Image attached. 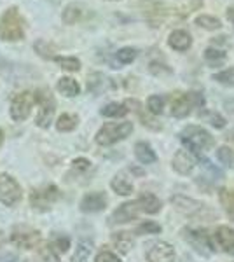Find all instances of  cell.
Here are the masks:
<instances>
[{
  "label": "cell",
  "instance_id": "6da1fadb",
  "mask_svg": "<svg viewBox=\"0 0 234 262\" xmlns=\"http://www.w3.org/2000/svg\"><path fill=\"white\" fill-rule=\"evenodd\" d=\"M180 140L185 145V150H189L194 156L210 150L215 145L214 137L201 126H187V128H184L180 133Z\"/></svg>",
  "mask_w": 234,
  "mask_h": 262
},
{
  "label": "cell",
  "instance_id": "7a4b0ae2",
  "mask_svg": "<svg viewBox=\"0 0 234 262\" xmlns=\"http://www.w3.org/2000/svg\"><path fill=\"white\" fill-rule=\"evenodd\" d=\"M25 30H27V25L18 7H9L0 18V39L6 42L21 40L25 37Z\"/></svg>",
  "mask_w": 234,
  "mask_h": 262
},
{
  "label": "cell",
  "instance_id": "3957f363",
  "mask_svg": "<svg viewBox=\"0 0 234 262\" xmlns=\"http://www.w3.org/2000/svg\"><path fill=\"white\" fill-rule=\"evenodd\" d=\"M133 133V122L122 121V122H107L100 128L96 133V143L98 145H112L121 140H124Z\"/></svg>",
  "mask_w": 234,
  "mask_h": 262
},
{
  "label": "cell",
  "instance_id": "277c9868",
  "mask_svg": "<svg viewBox=\"0 0 234 262\" xmlns=\"http://www.w3.org/2000/svg\"><path fill=\"white\" fill-rule=\"evenodd\" d=\"M58 200H59V189L53 184L33 189L32 194H30V203H32L33 210H37V212H49L51 206L54 205V201Z\"/></svg>",
  "mask_w": 234,
  "mask_h": 262
},
{
  "label": "cell",
  "instance_id": "5b68a950",
  "mask_svg": "<svg viewBox=\"0 0 234 262\" xmlns=\"http://www.w3.org/2000/svg\"><path fill=\"white\" fill-rule=\"evenodd\" d=\"M35 101L40 105V111L37 114V119H35V124L39 128H49V124L53 122V117H54V111H56V101H54L53 95L49 91H42L39 90L35 93Z\"/></svg>",
  "mask_w": 234,
  "mask_h": 262
},
{
  "label": "cell",
  "instance_id": "8992f818",
  "mask_svg": "<svg viewBox=\"0 0 234 262\" xmlns=\"http://www.w3.org/2000/svg\"><path fill=\"white\" fill-rule=\"evenodd\" d=\"M42 242V236L39 231L30 229V227L19 226L12 231L11 234V243L14 247L21 248V250H32V248H37Z\"/></svg>",
  "mask_w": 234,
  "mask_h": 262
},
{
  "label": "cell",
  "instance_id": "52a82bcc",
  "mask_svg": "<svg viewBox=\"0 0 234 262\" xmlns=\"http://www.w3.org/2000/svg\"><path fill=\"white\" fill-rule=\"evenodd\" d=\"M21 196L23 192L18 182L7 173H2L0 175V201L6 206H16L21 201Z\"/></svg>",
  "mask_w": 234,
  "mask_h": 262
},
{
  "label": "cell",
  "instance_id": "ba28073f",
  "mask_svg": "<svg viewBox=\"0 0 234 262\" xmlns=\"http://www.w3.org/2000/svg\"><path fill=\"white\" fill-rule=\"evenodd\" d=\"M33 103H35L33 93L23 91V93H19V95H16L11 103V117L16 122H23L30 116V111H32Z\"/></svg>",
  "mask_w": 234,
  "mask_h": 262
},
{
  "label": "cell",
  "instance_id": "9c48e42d",
  "mask_svg": "<svg viewBox=\"0 0 234 262\" xmlns=\"http://www.w3.org/2000/svg\"><path fill=\"white\" fill-rule=\"evenodd\" d=\"M184 238L185 242L190 245L198 253L208 257L214 252V245L210 242V236L205 231H198V229H185L184 231Z\"/></svg>",
  "mask_w": 234,
  "mask_h": 262
},
{
  "label": "cell",
  "instance_id": "30bf717a",
  "mask_svg": "<svg viewBox=\"0 0 234 262\" xmlns=\"http://www.w3.org/2000/svg\"><path fill=\"white\" fill-rule=\"evenodd\" d=\"M175 248L168 242H154L148 245L147 260L148 262H175Z\"/></svg>",
  "mask_w": 234,
  "mask_h": 262
},
{
  "label": "cell",
  "instance_id": "8fae6325",
  "mask_svg": "<svg viewBox=\"0 0 234 262\" xmlns=\"http://www.w3.org/2000/svg\"><path fill=\"white\" fill-rule=\"evenodd\" d=\"M194 107V101H193V95H184V93H175V95L169 98V114H172L173 117H178V119H182V117L189 116L190 111H193Z\"/></svg>",
  "mask_w": 234,
  "mask_h": 262
},
{
  "label": "cell",
  "instance_id": "7c38bea8",
  "mask_svg": "<svg viewBox=\"0 0 234 262\" xmlns=\"http://www.w3.org/2000/svg\"><path fill=\"white\" fill-rule=\"evenodd\" d=\"M172 205L175 206L178 212L185 213V215H190V217H199L203 212L206 210V206L203 203L193 200V198H187V196H173L172 198Z\"/></svg>",
  "mask_w": 234,
  "mask_h": 262
},
{
  "label": "cell",
  "instance_id": "4fadbf2b",
  "mask_svg": "<svg viewBox=\"0 0 234 262\" xmlns=\"http://www.w3.org/2000/svg\"><path fill=\"white\" fill-rule=\"evenodd\" d=\"M196 163H198L196 161V156L190 154L189 150L182 149L173 156L172 166H173V170L177 173H180V175H190L196 168Z\"/></svg>",
  "mask_w": 234,
  "mask_h": 262
},
{
  "label": "cell",
  "instance_id": "5bb4252c",
  "mask_svg": "<svg viewBox=\"0 0 234 262\" xmlns=\"http://www.w3.org/2000/svg\"><path fill=\"white\" fill-rule=\"evenodd\" d=\"M214 243L217 248L227 253H234V229L229 226H219L214 232Z\"/></svg>",
  "mask_w": 234,
  "mask_h": 262
},
{
  "label": "cell",
  "instance_id": "9a60e30c",
  "mask_svg": "<svg viewBox=\"0 0 234 262\" xmlns=\"http://www.w3.org/2000/svg\"><path fill=\"white\" fill-rule=\"evenodd\" d=\"M107 206V196L105 192H89L80 200V210L86 213L101 212Z\"/></svg>",
  "mask_w": 234,
  "mask_h": 262
},
{
  "label": "cell",
  "instance_id": "2e32d148",
  "mask_svg": "<svg viewBox=\"0 0 234 262\" xmlns=\"http://www.w3.org/2000/svg\"><path fill=\"white\" fill-rule=\"evenodd\" d=\"M140 213V206L137 201H130V203H122L121 206L114 212L112 215V222L114 224H124L130 222L133 219H137Z\"/></svg>",
  "mask_w": 234,
  "mask_h": 262
},
{
  "label": "cell",
  "instance_id": "e0dca14e",
  "mask_svg": "<svg viewBox=\"0 0 234 262\" xmlns=\"http://www.w3.org/2000/svg\"><path fill=\"white\" fill-rule=\"evenodd\" d=\"M137 203L140 206V212H143V213L154 215L157 212H161V208H163V203H161L159 198L154 196V194H151V192H143L142 196L137 200Z\"/></svg>",
  "mask_w": 234,
  "mask_h": 262
},
{
  "label": "cell",
  "instance_id": "ac0fdd59",
  "mask_svg": "<svg viewBox=\"0 0 234 262\" xmlns=\"http://www.w3.org/2000/svg\"><path fill=\"white\" fill-rule=\"evenodd\" d=\"M168 44L172 49L175 51H187L193 46V39H190V35L187 33L185 30H175L169 33V39H168Z\"/></svg>",
  "mask_w": 234,
  "mask_h": 262
},
{
  "label": "cell",
  "instance_id": "d6986e66",
  "mask_svg": "<svg viewBox=\"0 0 234 262\" xmlns=\"http://www.w3.org/2000/svg\"><path fill=\"white\" fill-rule=\"evenodd\" d=\"M110 187H112L114 192L119 194V196H130V194L133 192V182L127 179V175L124 171H121L112 179Z\"/></svg>",
  "mask_w": 234,
  "mask_h": 262
},
{
  "label": "cell",
  "instance_id": "ffe728a7",
  "mask_svg": "<svg viewBox=\"0 0 234 262\" xmlns=\"http://www.w3.org/2000/svg\"><path fill=\"white\" fill-rule=\"evenodd\" d=\"M135 156H137V159L142 164H152L157 161L154 149H152L147 142H138L137 145H135Z\"/></svg>",
  "mask_w": 234,
  "mask_h": 262
},
{
  "label": "cell",
  "instance_id": "44dd1931",
  "mask_svg": "<svg viewBox=\"0 0 234 262\" xmlns=\"http://www.w3.org/2000/svg\"><path fill=\"white\" fill-rule=\"evenodd\" d=\"M112 242L116 245V248L121 253H130L131 248L135 247V238L131 232H126V231H121V232H116L112 236Z\"/></svg>",
  "mask_w": 234,
  "mask_h": 262
},
{
  "label": "cell",
  "instance_id": "7402d4cb",
  "mask_svg": "<svg viewBox=\"0 0 234 262\" xmlns=\"http://www.w3.org/2000/svg\"><path fill=\"white\" fill-rule=\"evenodd\" d=\"M58 91L61 93L63 96H67V98H74V96H77L80 93V86L75 79L61 77L58 81Z\"/></svg>",
  "mask_w": 234,
  "mask_h": 262
},
{
  "label": "cell",
  "instance_id": "603a6c76",
  "mask_svg": "<svg viewBox=\"0 0 234 262\" xmlns=\"http://www.w3.org/2000/svg\"><path fill=\"white\" fill-rule=\"evenodd\" d=\"M219 200H220V203H222L227 217L231 219V221H234V189H229V187L220 189Z\"/></svg>",
  "mask_w": 234,
  "mask_h": 262
},
{
  "label": "cell",
  "instance_id": "cb8c5ba5",
  "mask_svg": "<svg viewBox=\"0 0 234 262\" xmlns=\"http://www.w3.org/2000/svg\"><path fill=\"white\" fill-rule=\"evenodd\" d=\"M82 16H84V7L80 4H70L63 11V21L67 25H75L77 21L82 19Z\"/></svg>",
  "mask_w": 234,
  "mask_h": 262
},
{
  "label": "cell",
  "instance_id": "d4e9b609",
  "mask_svg": "<svg viewBox=\"0 0 234 262\" xmlns=\"http://www.w3.org/2000/svg\"><path fill=\"white\" fill-rule=\"evenodd\" d=\"M79 124V117L75 114H61L56 121V129L61 131V133H69V131H74Z\"/></svg>",
  "mask_w": 234,
  "mask_h": 262
},
{
  "label": "cell",
  "instance_id": "484cf974",
  "mask_svg": "<svg viewBox=\"0 0 234 262\" xmlns=\"http://www.w3.org/2000/svg\"><path fill=\"white\" fill-rule=\"evenodd\" d=\"M93 252L91 242H79L77 248H75L74 255H72V262H86Z\"/></svg>",
  "mask_w": 234,
  "mask_h": 262
},
{
  "label": "cell",
  "instance_id": "4316f807",
  "mask_svg": "<svg viewBox=\"0 0 234 262\" xmlns=\"http://www.w3.org/2000/svg\"><path fill=\"white\" fill-rule=\"evenodd\" d=\"M127 112H130V111H127L126 105L124 103H117V101L105 105V107L101 108V116H105V117H124Z\"/></svg>",
  "mask_w": 234,
  "mask_h": 262
},
{
  "label": "cell",
  "instance_id": "83f0119b",
  "mask_svg": "<svg viewBox=\"0 0 234 262\" xmlns=\"http://www.w3.org/2000/svg\"><path fill=\"white\" fill-rule=\"evenodd\" d=\"M205 60H206L208 65L220 67V65H224V63H225V53H224V51H220V49H217V48H208L205 51Z\"/></svg>",
  "mask_w": 234,
  "mask_h": 262
},
{
  "label": "cell",
  "instance_id": "f1b7e54d",
  "mask_svg": "<svg viewBox=\"0 0 234 262\" xmlns=\"http://www.w3.org/2000/svg\"><path fill=\"white\" fill-rule=\"evenodd\" d=\"M164 103H166L164 96L152 95V96H148V100H147V108L152 116H159V114H163L164 111Z\"/></svg>",
  "mask_w": 234,
  "mask_h": 262
},
{
  "label": "cell",
  "instance_id": "f546056e",
  "mask_svg": "<svg viewBox=\"0 0 234 262\" xmlns=\"http://www.w3.org/2000/svg\"><path fill=\"white\" fill-rule=\"evenodd\" d=\"M196 23L199 25L201 28H206V30H219L222 27V21L215 16H206V14H201L196 18Z\"/></svg>",
  "mask_w": 234,
  "mask_h": 262
},
{
  "label": "cell",
  "instance_id": "4dcf8cb0",
  "mask_svg": "<svg viewBox=\"0 0 234 262\" xmlns=\"http://www.w3.org/2000/svg\"><path fill=\"white\" fill-rule=\"evenodd\" d=\"M49 247L53 248L56 253L58 252L65 253V252H69V248H70V238H69V236H65V234H56V236H53Z\"/></svg>",
  "mask_w": 234,
  "mask_h": 262
},
{
  "label": "cell",
  "instance_id": "1f68e13d",
  "mask_svg": "<svg viewBox=\"0 0 234 262\" xmlns=\"http://www.w3.org/2000/svg\"><path fill=\"white\" fill-rule=\"evenodd\" d=\"M53 60L56 61L63 70H67V72H77V70H80V61L77 60V58H70V56H54Z\"/></svg>",
  "mask_w": 234,
  "mask_h": 262
},
{
  "label": "cell",
  "instance_id": "d6a6232c",
  "mask_svg": "<svg viewBox=\"0 0 234 262\" xmlns=\"http://www.w3.org/2000/svg\"><path fill=\"white\" fill-rule=\"evenodd\" d=\"M214 81L222 84V86H234V67H229V69L214 74Z\"/></svg>",
  "mask_w": 234,
  "mask_h": 262
},
{
  "label": "cell",
  "instance_id": "836d02e7",
  "mask_svg": "<svg viewBox=\"0 0 234 262\" xmlns=\"http://www.w3.org/2000/svg\"><path fill=\"white\" fill-rule=\"evenodd\" d=\"M217 158H219L220 163L225 164V166L234 168V150L231 149V147L222 145L219 150H217Z\"/></svg>",
  "mask_w": 234,
  "mask_h": 262
},
{
  "label": "cell",
  "instance_id": "e575fe53",
  "mask_svg": "<svg viewBox=\"0 0 234 262\" xmlns=\"http://www.w3.org/2000/svg\"><path fill=\"white\" fill-rule=\"evenodd\" d=\"M116 58H117L119 63H122V65H130V63H133L135 58H137V49L122 48L116 53Z\"/></svg>",
  "mask_w": 234,
  "mask_h": 262
},
{
  "label": "cell",
  "instance_id": "d590c367",
  "mask_svg": "<svg viewBox=\"0 0 234 262\" xmlns=\"http://www.w3.org/2000/svg\"><path fill=\"white\" fill-rule=\"evenodd\" d=\"M157 232H161V226L154 221H147L143 224H140V226L135 229V234L138 236H143V234H157Z\"/></svg>",
  "mask_w": 234,
  "mask_h": 262
},
{
  "label": "cell",
  "instance_id": "8d00e7d4",
  "mask_svg": "<svg viewBox=\"0 0 234 262\" xmlns=\"http://www.w3.org/2000/svg\"><path fill=\"white\" fill-rule=\"evenodd\" d=\"M105 81H107V79H105L101 74H91V75L88 77V88H89V91H93V93L103 91Z\"/></svg>",
  "mask_w": 234,
  "mask_h": 262
},
{
  "label": "cell",
  "instance_id": "74e56055",
  "mask_svg": "<svg viewBox=\"0 0 234 262\" xmlns=\"http://www.w3.org/2000/svg\"><path fill=\"white\" fill-rule=\"evenodd\" d=\"M35 51L37 54H40L42 58H48V60H53L54 58V48L51 44H48L46 40H37L35 42Z\"/></svg>",
  "mask_w": 234,
  "mask_h": 262
},
{
  "label": "cell",
  "instance_id": "f35d334b",
  "mask_svg": "<svg viewBox=\"0 0 234 262\" xmlns=\"http://www.w3.org/2000/svg\"><path fill=\"white\" fill-rule=\"evenodd\" d=\"M40 257H42V260H44V262H59L58 253L54 252L49 245H46V247L40 248Z\"/></svg>",
  "mask_w": 234,
  "mask_h": 262
},
{
  "label": "cell",
  "instance_id": "ab89813d",
  "mask_svg": "<svg viewBox=\"0 0 234 262\" xmlns=\"http://www.w3.org/2000/svg\"><path fill=\"white\" fill-rule=\"evenodd\" d=\"M95 262H121V259H119L116 253H112V252H109V250H103V252H100L96 255Z\"/></svg>",
  "mask_w": 234,
  "mask_h": 262
},
{
  "label": "cell",
  "instance_id": "60d3db41",
  "mask_svg": "<svg viewBox=\"0 0 234 262\" xmlns=\"http://www.w3.org/2000/svg\"><path fill=\"white\" fill-rule=\"evenodd\" d=\"M140 117H142L143 126H147V128H151V129H161V124L156 122V119L152 116H148V114H140Z\"/></svg>",
  "mask_w": 234,
  "mask_h": 262
},
{
  "label": "cell",
  "instance_id": "b9f144b4",
  "mask_svg": "<svg viewBox=\"0 0 234 262\" xmlns=\"http://www.w3.org/2000/svg\"><path fill=\"white\" fill-rule=\"evenodd\" d=\"M89 166H91L89 159H84V158H77L74 163H72V168H74L75 171H86V170H89Z\"/></svg>",
  "mask_w": 234,
  "mask_h": 262
},
{
  "label": "cell",
  "instance_id": "7bdbcfd3",
  "mask_svg": "<svg viewBox=\"0 0 234 262\" xmlns=\"http://www.w3.org/2000/svg\"><path fill=\"white\" fill-rule=\"evenodd\" d=\"M210 122H211V126H215V128H224L225 126V119L220 116V114H211Z\"/></svg>",
  "mask_w": 234,
  "mask_h": 262
},
{
  "label": "cell",
  "instance_id": "ee69618b",
  "mask_svg": "<svg viewBox=\"0 0 234 262\" xmlns=\"http://www.w3.org/2000/svg\"><path fill=\"white\" fill-rule=\"evenodd\" d=\"M227 19L234 25V7H231V9H227Z\"/></svg>",
  "mask_w": 234,
  "mask_h": 262
},
{
  "label": "cell",
  "instance_id": "f6af8a7d",
  "mask_svg": "<svg viewBox=\"0 0 234 262\" xmlns=\"http://www.w3.org/2000/svg\"><path fill=\"white\" fill-rule=\"evenodd\" d=\"M2 143H4V133L0 131V145H2Z\"/></svg>",
  "mask_w": 234,
  "mask_h": 262
},
{
  "label": "cell",
  "instance_id": "bcb514c9",
  "mask_svg": "<svg viewBox=\"0 0 234 262\" xmlns=\"http://www.w3.org/2000/svg\"><path fill=\"white\" fill-rule=\"evenodd\" d=\"M231 140L234 142V131H232V133H231Z\"/></svg>",
  "mask_w": 234,
  "mask_h": 262
},
{
  "label": "cell",
  "instance_id": "7dc6e473",
  "mask_svg": "<svg viewBox=\"0 0 234 262\" xmlns=\"http://www.w3.org/2000/svg\"><path fill=\"white\" fill-rule=\"evenodd\" d=\"M7 262H16V259H11V260H7Z\"/></svg>",
  "mask_w": 234,
  "mask_h": 262
}]
</instances>
